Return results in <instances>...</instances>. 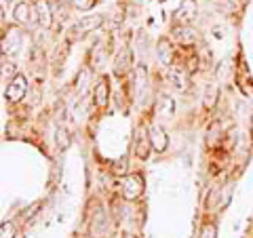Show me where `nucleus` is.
Returning a JSON list of instances; mask_svg holds the SVG:
<instances>
[{
  "mask_svg": "<svg viewBox=\"0 0 253 238\" xmlns=\"http://www.w3.org/2000/svg\"><path fill=\"white\" fill-rule=\"evenodd\" d=\"M150 148H152V144H150V137H148V133L146 131H139L137 133V137H135V154L139 156V158H148V154H150Z\"/></svg>",
  "mask_w": 253,
  "mask_h": 238,
  "instance_id": "14",
  "label": "nucleus"
},
{
  "mask_svg": "<svg viewBox=\"0 0 253 238\" xmlns=\"http://www.w3.org/2000/svg\"><path fill=\"white\" fill-rule=\"evenodd\" d=\"M173 34H175V40L179 46H192L196 42V32L190 26H177Z\"/></svg>",
  "mask_w": 253,
  "mask_h": 238,
  "instance_id": "13",
  "label": "nucleus"
},
{
  "mask_svg": "<svg viewBox=\"0 0 253 238\" xmlns=\"http://www.w3.org/2000/svg\"><path fill=\"white\" fill-rule=\"evenodd\" d=\"M93 99H95V104H97L99 108H104L108 104V99H110V84H108V78H99V82L93 86Z\"/></svg>",
  "mask_w": 253,
  "mask_h": 238,
  "instance_id": "11",
  "label": "nucleus"
},
{
  "mask_svg": "<svg viewBox=\"0 0 253 238\" xmlns=\"http://www.w3.org/2000/svg\"><path fill=\"white\" fill-rule=\"evenodd\" d=\"M148 137H150V144H152L154 152H165V150H167L169 137H167V133H165V129H161V126H152V129L148 131Z\"/></svg>",
  "mask_w": 253,
  "mask_h": 238,
  "instance_id": "7",
  "label": "nucleus"
},
{
  "mask_svg": "<svg viewBox=\"0 0 253 238\" xmlns=\"http://www.w3.org/2000/svg\"><path fill=\"white\" fill-rule=\"evenodd\" d=\"M26 93H28V78L23 76V74H15L11 78L9 86H6L4 97L15 104V101H21L23 97H26Z\"/></svg>",
  "mask_w": 253,
  "mask_h": 238,
  "instance_id": "3",
  "label": "nucleus"
},
{
  "mask_svg": "<svg viewBox=\"0 0 253 238\" xmlns=\"http://www.w3.org/2000/svg\"><path fill=\"white\" fill-rule=\"evenodd\" d=\"M95 2H97V0H72V4L78 11H89V9H93Z\"/></svg>",
  "mask_w": 253,
  "mask_h": 238,
  "instance_id": "19",
  "label": "nucleus"
},
{
  "mask_svg": "<svg viewBox=\"0 0 253 238\" xmlns=\"http://www.w3.org/2000/svg\"><path fill=\"white\" fill-rule=\"evenodd\" d=\"M217 95H219V86L213 82L207 86V91H205V97H203V106L205 110H211V108H215L217 104Z\"/></svg>",
  "mask_w": 253,
  "mask_h": 238,
  "instance_id": "15",
  "label": "nucleus"
},
{
  "mask_svg": "<svg viewBox=\"0 0 253 238\" xmlns=\"http://www.w3.org/2000/svg\"><path fill=\"white\" fill-rule=\"evenodd\" d=\"M131 61H133V55L129 49H123L121 53L116 55V61H114V74L118 78H123L131 72Z\"/></svg>",
  "mask_w": 253,
  "mask_h": 238,
  "instance_id": "8",
  "label": "nucleus"
},
{
  "mask_svg": "<svg viewBox=\"0 0 253 238\" xmlns=\"http://www.w3.org/2000/svg\"><path fill=\"white\" fill-rule=\"evenodd\" d=\"M126 166H129V158H126V154H123L121 158H116L114 164H112V173L118 177H123L126 175Z\"/></svg>",
  "mask_w": 253,
  "mask_h": 238,
  "instance_id": "16",
  "label": "nucleus"
},
{
  "mask_svg": "<svg viewBox=\"0 0 253 238\" xmlns=\"http://www.w3.org/2000/svg\"><path fill=\"white\" fill-rule=\"evenodd\" d=\"M101 23H104V15H93V17H83L81 21H76L72 30H70V34L72 38H83L86 34H91L93 30H99Z\"/></svg>",
  "mask_w": 253,
  "mask_h": 238,
  "instance_id": "1",
  "label": "nucleus"
},
{
  "mask_svg": "<svg viewBox=\"0 0 253 238\" xmlns=\"http://www.w3.org/2000/svg\"><path fill=\"white\" fill-rule=\"evenodd\" d=\"M144 72H146V70H144V66H139V68H137V74H144ZM135 86H137V89H141V80H139V78H137Z\"/></svg>",
  "mask_w": 253,
  "mask_h": 238,
  "instance_id": "21",
  "label": "nucleus"
},
{
  "mask_svg": "<svg viewBox=\"0 0 253 238\" xmlns=\"http://www.w3.org/2000/svg\"><path fill=\"white\" fill-rule=\"evenodd\" d=\"M19 46H21V34L15 28H11L2 36V51L9 53V55H15V53L19 51Z\"/></svg>",
  "mask_w": 253,
  "mask_h": 238,
  "instance_id": "10",
  "label": "nucleus"
},
{
  "mask_svg": "<svg viewBox=\"0 0 253 238\" xmlns=\"http://www.w3.org/2000/svg\"><path fill=\"white\" fill-rule=\"evenodd\" d=\"M144 192V177L139 173H131V175H125L123 181V196L126 200H137Z\"/></svg>",
  "mask_w": 253,
  "mask_h": 238,
  "instance_id": "2",
  "label": "nucleus"
},
{
  "mask_svg": "<svg viewBox=\"0 0 253 238\" xmlns=\"http://www.w3.org/2000/svg\"><path fill=\"white\" fill-rule=\"evenodd\" d=\"M158 59H161L163 66H171V63L175 61V49H173V44L167 38L158 40Z\"/></svg>",
  "mask_w": 253,
  "mask_h": 238,
  "instance_id": "12",
  "label": "nucleus"
},
{
  "mask_svg": "<svg viewBox=\"0 0 253 238\" xmlns=\"http://www.w3.org/2000/svg\"><path fill=\"white\" fill-rule=\"evenodd\" d=\"M15 224L13 221H2V226H0V238H15Z\"/></svg>",
  "mask_w": 253,
  "mask_h": 238,
  "instance_id": "17",
  "label": "nucleus"
},
{
  "mask_svg": "<svg viewBox=\"0 0 253 238\" xmlns=\"http://www.w3.org/2000/svg\"><path fill=\"white\" fill-rule=\"evenodd\" d=\"M123 238H135V234H123Z\"/></svg>",
  "mask_w": 253,
  "mask_h": 238,
  "instance_id": "22",
  "label": "nucleus"
},
{
  "mask_svg": "<svg viewBox=\"0 0 253 238\" xmlns=\"http://www.w3.org/2000/svg\"><path fill=\"white\" fill-rule=\"evenodd\" d=\"M196 17V2L194 0H184L181 6L175 11V19L179 21V26H190Z\"/></svg>",
  "mask_w": 253,
  "mask_h": 238,
  "instance_id": "6",
  "label": "nucleus"
},
{
  "mask_svg": "<svg viewBox=\"0 0 253 238\" xmlns=\"http://www.w3.org/2000/svg\"><path fill=\"white\" fill-rule=\"evenodd\" d=\"M13 17L17 23H21V26H30L32 21H36V13H34V6H30L28 2H19L17 6H15L13 11Z\"/></svg>",
  "mask_w": 253,
  "mask_h": 238,
  "instance_id": "9",
  "label": "nucleus"
},
{
  "mask_svg": "<svg viewBox=\"0 0 253 238\" xmlns=\"http://www.w3.org/2000/svg\"><path fill=\"white\" fill-rule=\"evenodd\" d=\"M217 236V228L213 224H205L201 230V238H215Z\"/></svg>",
  "mask_w": 253,
  "mask_h": 238,
  "instance_id": "18",
  "label": "nucleus"
},
{
  "mask_svg": "<svg viewBox=\"0 0 253 238\" xmlns=\"http://www.w3.org/2000/svg\"><path fill=\"white\" fill-rule=\"evenodd\" d=\"M169 82L175 86L179 93H186L190 89V76L184 68H169Z\"/></svg>",
  "mask_w": 253,
  "mask_h": 238,
  "instance_id": "5",
  "label": "nucleus"
},
{
  "mask_svg": "<svg viewBox=\"0 0 253 238\" xmlns=\"http://www.w3.org/2000/svg\"><path fill=\"white\" fill-rule=\"evenodd\" d=\"M38 209H41V202H34V204H32V207H30L28 211H23V217H26V219H30V217L34 215V213H36Z\"/></svg>",
  "mask_w": 253,
  "mask_h": 238,
  "instance_id": "20",
  "label": "nucleus"
},
{
  "mask_svg": "<svg viewBox=\"0 0 253 238\" xmlns=\"http://www.w3.org/2000/svg\"><path fill=\"white\" fill-rule=\"evenodd\" d=\"M34 13H36V23L41 28H51L53 23V6L46 0H36L34 2Z\"/></svg>",
  "mask_w": 253,
  "mask_h": 238,
  "instance_id": "4",
  "label": "nucleus"
}]
</instances>
